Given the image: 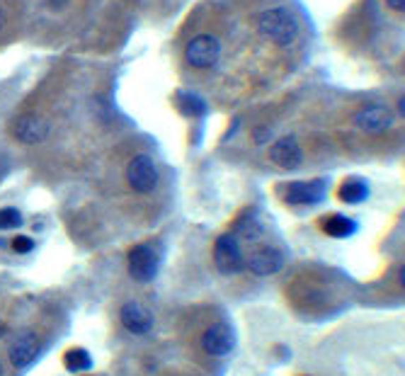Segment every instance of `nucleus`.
I'll return each instance as SVG.
<instances>
[{"label": "nucleus", "mask_w": 405, "mask_h": 376, "mask_svg": "<svg viewBox=\"0 0 405 376\" xmlns=\"http://www.w3.org/2000/svg\"><path fill=\"white\" fill-rule=\"evenodd\" d=\"M258 30L262 37L275 42L277 47H289L296 39V34H299V22L287 8H272L260 15Z\"/></svg>", "instance_id": "nucleus-1"}, {"label": "nucleus", "mask_w": 405, "mask_h": 376, "mask_svg": "<svg viewBox=\"0 0 405 376\" xmlns=\"http://www.w3.org/2000/svg\"><path fill=\"white\" fill-rule=\"evenodd\" d=\"M129 275L136 279V282H151L153 277L158 275V265H161V255H158V250L153 246H136L131 248L129 253Z\"/></svg>", "instance_id": "nucleus-2"}, {"label": "nucleus", "mask_w": 405, "mask_h": 376, "mask_svg": "<svg viewBox=\"0 0 405 376\" xmlns=\"http://www.w3.org/2000/svg\"><path fill=\"white\" fill-rule=\"evenodd\" d=\"M221 56V44L211 34H199L185 49V61L192 68H211Z\"/></svg>", "instance_id": "nucleus-3"}, {"label": "nucleus", "mask_w": 405, "mask_h": 376, "mask_svg": "<svg viewBox=\"0 0 405 376\" xmlns=\"http://www.w3.org/2000/svg\"><path fill=\"white\" fill-rule=\"evenodd\" d=\"M214 262L221 272L233 275L243 267V250H241V238H236V233H224L219 236L214 246Z\"/></svg>", "instance_id": "nucleus-4"}, {"label": "nucleus", "mask_w": 405, "mask_h": 376, "mask_svg": "<svg viewBox=\"0 0 405 376\" xmlns=\"http://www.w3.org/2000/svg\"><path fill=\"white\" fill-rule=\"evenodd\" d=\"M49 131H51V124L39 115H22L10 124V134L25 146L42 144L49 136Z\"/></svg>", "instance_id": "nucleus-5"}, {"label": "nucleus", "mask_w": 405, "mask_h": 376, "mask_svg": "<svg viewBox=\"0 0 405 376\" xmlns=\"http://www.w3.org/2000/svg\"><path fill=\"white\" fill-rule=\"evenodd\" d=\"M127 180H129V185L134 187L136 192H141V195L153 192V190H156V185H158L156 163H153L148 156H136L134 161L129 163V168H127Z\"/></svg>", "instance_id": "nucleus-6"}, {"label": "nucleus", "mask_w": 405, "mask_h": 376, "mask_svg": "<svg viewBox=\"0 0 405 376\" xmlns=\"http://www.w3.org/2000/svg\"><path fill=\"white\" fill-rule=\"evenodd\" d=\"M202 347L211 357H226L231 355L233 347H236V333H233V328L226 326V323H214V326L204 330Z\"/></svg>", "instance_id": "nucleus-7"}, {"label": "nucleus", "mask_w": 405, "mask_h": 376, "mask_svg": "<svg viewBox=\"0 0 405 376\" xmlns=\"http://www.w3.org/2000/svg\"><path fill=\"white\" fill-rule=\"evenodd\" d=\"M243 265H248V270L253 272V275L270 277L284 267V255H282V250L265 246V248L253 250V253L248 255V260H243Z\"/></svg>", "instance_id": "nucleus-8"}, {"label": "nucleus", "mask_w": 405, "mask_h": 376, "mask_svg": "<svg viewBox=\"0 0 405 376\" xmlns=\"http://www.w3.org/2000/svg\"><path fill=\"white\" fill-rule=\"evenodd\" d=\"M284 202L294 204V207H304V204H318L325 197L323 180H308V182H292L284 187L282 192Z\"/></svg>", "instance_id": "nucleus-9"}, {"label": "nucleus", "mask_w": 405, "mask_h": 376, "mask_svg": "<svg viewBox=\"0 0 405 376\" xmlns=\"http://www.w3.org/2000/svg\"><path fill=\"white\" fill-rule=\"evenodd\" d=\"M393 112L384 105H367L355 115V127L367 131V134H381V131L391 129Z\"/></svg>", "instance_id": "nucleus-10"}, {"label": "nucleus", "mask_w": 405, "mask_h": 376, "mask_svg": "<svg viewBox=\"0 0 405 376\" xmlns=\"http://www.w3.org/2000/svg\"><path fill=\"white\" fill-rule=\"evenodd\" d=\"M39 355V338L32 333V330H20V333L13 338V345H10V362L17 369H25L37 360Z\"/></svg>", "instance_id": "nucleus-11"}, {"label": "nucleus", "mask_w": 405, "mask_h": 376, "mask_svg": "<svg viewBox=\"0 0 405 376\" xmlns=\"http://www.w3.org/2000/svg\"><path fill=\"white\" fill-rule=\"evenodd\" d=\"M119 321H122V326L134 335H146L148 330L153 328L151 311H146L144 306L136 304V301H129V304L122 306V311H119Z\"/></svg>", "instance_id": "nucleus-12"}, {"label": "nucleus", "mask_w": 405, "mask_h": 376, "mask_svg": "<svg viewBox=\"0 0 405 376\" xmlns=\"http://www.w3.org/2000/svg\"><path fill=\"white\" fill-rule=\"evenodd\" d=\"M270 158L275 161L279 168L284 170H296L301 165V148L296 144L294 136H284V139H279L275 146H272L270 151Z\"/></svg>", "instance_id": "nucleus-13"}, {"label": "nucleus", "mask_w": 405, "mask_h": 376, "mask_svg": "<svg viewBox=\"0 0 405 376\" xmlns=\"http://www.w3.org/2000/svg\"><path fill=\"white\" fill-rule=\"evenodd\" d=\"M323 231L328 233V236H333V238H350L352 233L357 231V224L352 219H347V216H342V214H333V216H328V219L323 221Z\"/></svg>", "instance_id": "nucleus-14"}, {"label": "nucleus", "mask_w": 405, "mask_h": 376, "mask_svg": "<svg viewBox=\"0 0 405 376\" xmlns=\"http://www.w3.org/2000/svg\"><path fill=\"white\" fill-rule=\"evenodd\" d=\"M338 197L345 204H362L369 197V185L364 180H347L340 185Z\"/></svg>", "instance_id": "nucleus-15"}, {"label": "nucleus", "mask_w": 405, "mask_h": 376, "mask_svg": "<svg viewBox=\"0 0 405 376\" xmlns=\"http://www.w3.org/2000/svg\"><path fill=\"white\" fill-rule=\"evenodd\" d=\"M64 362H66L68 372H85V369L93 367V357H90V352L83 350V347H73V350H68Z\"/></svg>", "instance_id": "nucleus-16"}, {"label": "nucleus", "mask_w": 405, "mask_h": 376, "mask_svg": "<svg viewBox=\"0 0 405 376\" xmlns=\"http://www.w3.org/2000/svg\"><path fill=\"white\" fill-rule=\"evenodd\" d=\"M178 105H180L182 115H190V117H202L204 112H207L204 100L199 98V95H195V93H180Z\"/></svg>", "instance_id": "nucleus-17"}, {"label": "nucleus", "mask_w": 405, "mask_h": 376, "mask_svg": "<svg viewBox=\"0 0 405 376\" xmlns=\"http://www.w3.org/2000/svg\"><path fill=\"white\" fill-rule=\"evenodd\" d=\"M236 238H243L245 243H255V241H260V238H262L260 224L253 219V216H245L241 224H238V229H236Z\"/></svg>", "instance_id": "nucleus-18"}, {"label": "nucleus", "mask_w": 405, "mask_h": 376, "mask_svg": "<svg viewBox=\"0 0 405 376\" xmlns=\"http://www.w3.org/2000/svg\"><path fill=\"white\" fill-rule=\"evenodd\" d=\"M22 226V214L13 207L0 209V231H10V229H20Z\"/></svg>", "instance_id": "nucleus-19"}, {"label": "nucleus", "mask_w": 405, "mask_h": 376, "mask_svg": "<svg viewBox=\"0 0 405 376\" xmlns=\"http://www.w3.org/2000/svg\"><path fill=\"white\" fill-rule=\"evenodd\" d=\"M10 246H13L15 253L22 255V253H30V250L34 248V241H32V238H27V236H15Z\"/></svg>", "instance_id": "nucleus-20"}, {"label": "nucleus", "mask_w": 405, "mask_h": 376, "mask_svg": "<svg viewBox=\"0 0 405 376\" xmlns=\"http://www.w3.org/2000/svg\"><path fill=\"white\" fill-rule=\"evenodd\" d=\"M386 3H389V8L396 10V13H403L405 10V0H386Z\"/></svg>", "instance_id": "nucleus-21"}, {"label": "nucleus", "mask_w": 405, "mask_h": 376, "mask_svg": "<svg viewBox=\"0 0 405 376\" xmlns=\"http://www.w3.org/2000/svg\"><path fill=\"white\" fill-rule=\"evenodd\" d=\"M270 139V129H258V134H255V144H262V141Z\"/></svg>", "instance_id": "nucleus-22"}, {"label": "nucleus", "mask_w": 405, "mask_h": 376, "mask_svg": "<svg viewBox=\"0 0 405 376\" xmlns=\"http://www.w3.org/2000/svg\"><path fill=\"white\" fill-rule=\"evenodd\" d=\"M3 30H5V10L0 8V32H3Z\"/></svg>", "instance_id": "nucleus-23"}, {"label": "nucleus", "mask_w": 405, "mask_h": 376, "mask_svg": "<svg viewBox=\"0 0 405 376\" xmlns=\"http://www.w3.org/2000/svg\"><path fill=\"white\" fill-rule=\"evenodd\" d=\"M5 333H8V326H5V323H3V321H0V340H3V338H5Z\"/></svg>", "instance_id": "nucleus-24"}, {"label": "nucleus", "mask_w": 405, "mask_h": 376, "mask_svg": "<svg viewBox=\"0 0 405 376\" xmlns=\"http://www.w3.org/2000/svg\"><path fill=\"white\" fill-rule=\"evenodd\" d=\"M0 376H3V364H0Z\"/></svg>", "instance_id": "nucleus-25"}]
</instances>
